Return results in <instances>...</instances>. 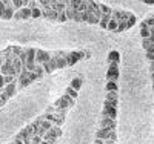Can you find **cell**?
<instances>
[{
    "instance_id": "1",
    "label": "cell",
    "mask_w": 154,
    "mask_h": 144,
    "mask_svg": "<svg viewBox=\"0 0 154 144\" xmlns=\"http://www.w3.org/2000/svg\"><path fill=\"white\" fill-rule=\"evenodd\" d=\"M35 51L37 48H26V60L23 63V68H26L29 72H34L37 63H35Z\"/></svg>"
},
{
    "instance_id": "2",
    "label": "cell",
    "mask_w": 154,
    "mask_h": 144,
    "mask_svg": "<svg viewBox=\"0 0 154 144\" xmlns=\"http://www.w3.org/2000/svg\"><path fill=\"white\" fill-rule=\"evenodd\" d=\"M62 137V129H60V126H53L48 132L43 135V140L45 141H48V143H51V144H57V140Z\"/></svg>"
},
{
    "instance_id": "3",
    "label": "cell",
    "mask_w": 154,
    "mask_h": 144,
    "mask_svg": "<svg viewBox=\"0 0 154 144\" xmlns=\"http://www.w3.org/2000/svg\"><path fill=\"white\" fill-rule=\"evenodd\" d=\"M96 138H99V140H112V141H116V140H117V134H116V130H112V129L99 127L97 132H96Z\"/></svg>"
},
{
    "instance_id": "4",
    "label": "cell",
    "mask_w": 154,
    "mask_h": 144,
    "mask_svg": "<svg viewBox=\"0 0 154 144\" xmlns=\"http://www.w3.org/2000/svg\"><path fill=\"white\" fill-rule=\"evenodd\" d=\"M53 57V52L49 51H45V49H37L35 51V63L37 64H45L51 60Z\"/></svg>"
},
{
    "instance_id": "5",
    "label": "cell",
    "mask_w": 154,
    "mask_h": 144,
    "mask_svg": "<svg viewBox=\"0 0 154 144\" xmlns=\"http://www.w3.org/2000/svg\"><path fill=\"white\" fill-rule=\"evenodd\" d=\"M0 74L2 75H16L17 77V72H16L14 66H12V58L3 60L2 66H0Z\"/></svg>"
},
{
    "instance_id": "6",
    "label": "cell",
    "mask_w": 154,
    "mask_h": 144,
    "mask_svg": "<svg viewBox=\"0 0 154 144\" xmlns=\"http://www.w3.org/2000/svg\"><path fill=\"white\" fill-rule=\"evenodd\" d=\"M29 75L31 72L26 69V68H23L22 72L19 74L17 77V83H19V89H23V87H26L28 84H31V80H29Z\"/></svg>"
},
{
    "instance_id": "7",
    "label": "cell",
    "mask_w": 154,
    "mask_h": 144,
    "mask_svg": "<svg viewBox=\"0 0 154 144\" xmlns=\"http://www.w3.org/2000/svg\"><path fill=\"white\" fill-rule=\"evenodd\" d=\"M54 106L56 107H62V109H71L72 106H74V98H71L69 95H63V97H60L56 103H54Z\"/></svg>"
},
{
    "instance_id": "8",
    "label": "cell",
    "mask_w": 154,
    "mask_h": 144,
    "mask_svg": "<svg viewBox=\"0 0 154 144\" xmlns=\"http://www.w3.org/2000/svg\"><path fill=\"white\" fill-rule=\"evenodd\" d=\"M102 116H108V118L116 120V118H117V107H116V106H111L109 103L105 101L103 109H102Z\"/></svg>"
},
{
    "instance_id": "9",
    "label": "cell",
    "mask_w": 154,
    "mask_h": 144,
    "mask_svg": "<svg viewBox=\"0 0 154 144\" xmlns=\"http://www.w3.org/2000/svg\"><path fill=\"white\" fill-rule=\"evenodd\" d=\"M42 116H43L45 120L51 121V123H53L54 126H62V124H63V121H65V118H62L60 115H57V113H53V112H45Z\"/></svg>"
},
{
    "instance_id": "10",
    "label": "cell",
    "mask_w": 154,
    "mask_h": 144,
    "mask_svg": "<svg viewBox=\"0 0 154 144\" xmlns=\"http://www.w3.org/2000/svg\"><path fill=\"white\" fill-rule=\"evenodd\" d=\"M28 19H31V8L28 6H23L14 12V20H28Z\"/></svg>"
},
{
    "instance_id": "11",
    "label": "cell",
    "mask_w": 154,
    "mask_h": 144,
    "mask_svg": "<svg viewBox=\"0 0 154 144\" xmlns=\"http://www.w3.org/2000/svg\"><path fill=\"white\" fill-rule=\"evenodd\" d=\"M117 78H119V64L111 63L108 66V71H106V80L117 81Z\"/></svg>"
},
{
    "instance_id": "12",
    "label": "cell",
    "mask_w": 154,
    "mask_h": 144,
    "mask_svg": "<svg viewBox=\"0 0 154 144\" xmlns=\"http://www.w3.org/2000/svg\"><path fill=\"white\" fill-rule=\"evenodd\" d=\"M116 126H117V121L108 118V116H102L100 121H99V127H103V129H112L116 130Z\"/></svg>"
},
{
    "instance_id": "13",
    "label": "cell",
    "mask_w": 154,
    "mask_h": 144,
    "mask_svg": "<svg viewBox=\"0 0 154 144\" xmlns=\"http://www.w3.org/2000/svg\"><path fill=\"white\" fill-rule=\"evenodd\" d=\"M42 17H43L45 20H48V22H57L59 12H57L56 9H53V8H45V9H43Z\"/></svg>"
},
{
    "instance_id": "14",
    "label": "cell",
    "mask_w": 154,
    "mask_h": 144,
    "mask_svg": "<svg viewBox=\"0 0 154 144\" xmlns=\"http://www.w3.org/2000/svg\"><path fill=\"white\" fill-rule=\"evenodd\" d=\"M3 92L8 95V98L14 97V95L19 92V83H17V80H16V81H12L11 84H6V86L3 87Z\"/></svg>"
},
{
    "instance_id": "15",
    "label": "cell",
    "mask_w": 154,
    "mask_h": 144,
    "mask_svg": "<svg viewBox=\"0 0 154 144\" xmlns=\"http://www.w3.org/2000/svg\"><path fill=\"white\" fill-rule=\"evenodd\" d=\"M119 61H120V54L117 51H111L109 54H108V63L111 64V63H116V64H119Z\"/></svg>"
},
{
    "instance_id": "16",
    "label": "cell",
    "mask_w": 154,
    "mask_h": 144,
    "mask_svg": "<svg viewBox=\"0 0 154 144\" xmlns=\"http://www.w3.org/2000/svg\"><path fill=\"white\" fill-rule=\"evenodd\" d=\"M105 89H106V92H117L119 90V84L117 81H112V80H106V84H105Z\"/></svg>"
},
{
    "instance_id": "17",
    "label": "cell",
    "mask_w": 154,
    "mask_h": 144,
    "mask_svg": "<svg viewBox=\"0 0 154 144\" xmlns=\"http://www.w3.org/2000/svg\"><path fill=\"white\" fill-rule=\"evenodd\" d=\"M109 20H111V14H103V16L100 17V20H99V26H100L102 29H106Z\"/></svg>"
},
{
    "instance_id": "18",
    "label": "cell",
    "mask_w": 154,
    "mask_h": 144,
    "mask_svg": "<svg viewBox=\"0 0 154 144\" xmlns=\"http://www.w3.org/2000/svg\"><path fill=\"white\" fill-rule=\"evenodd\" d=\"M82 78L80 77H74L72 78V80H71V83H69V86L72 87V89H75L77 90V92H79V90H80V87H82Z\"/></svg>"
},
{
    "instance_id": "19",
    "label": "cell",
    "mask_w": 154,
    "mask_h": 144,
    "mask_svg": "<svg viewBox=\"0 0 154 144\" xmlns=\"http://www.w3.org/2000/svg\"><path fill=\"white\" fill-rule=\"evenodd\" d=\"M14 12H16L14 8H5V12H3L2 19H3V20H11V19H14Z\"/></svg>"
},
{
    "instance_id": "20",
    "label": "cell",
    "mask_w": 154,
    "mask_h": 144,
    "mask_svg": "<svg viewBox=\"0 0 154 144\" xmlns=\"http://www.w3.org/2000/svg\"><path fill=\"white\" fill-rule=\"evenodd\" d=\"M117 26H119V22L111 16V20H109V23H108V26H106V29H108V31L116 32V31H117Z\"/></svg>"
},
{
    "instance_id": "21",
    "label": "cell",
    "mask_w": 154,
    "mask_h": 144,
    "mask_svg": "<svg viewBox=\"0 0 154 144\" xmlns=\"http://www.w3.org/2000/svg\"><path fill=\"white\" fill-rule=\"evenodd\" d=\"M68 54H69L72 58H75L77 61L85 58V52H83V51H71V52H68Z\"/></svg>"
},
{
    "instance_id": "22",
    "label": "cell",
    "mask_w": 154,
    "mask_h": 144,
    "mask_svg": "<svg viewBox=\"0 0 154 144\" xmlns=\"http://www.w3.org/2000/svg\"><path fill=\"white\" fill-rule=\"evenodd\" d=\"M43 14V9L40 6H37V8H32L31 9V19H40Z\"/></svg>"
},
{
    "instance_id": "23",
    "label": "cell",
    "mask_w": 154,
    "mask_h": 144,
    "mask_svg": "<svg viewBox=\"0 0 154 144\" xmlns=\"http://www.w3.org/2000/svg\"><path fill=\"white\" fill-rule=\"evenodd\" d=\"M97 3H99V9L102 14H112V8H109L108 5L102 3V2H97Z\"/></svg>"
},
{
    "instance_id": "24",
    "label": "cell",
    "mask_w": 154,
    "mask_h": 144,
    "mask_svg": "<svg viewBox=\"0 0 154 144\" xmlns=\"http://www.w3.org/2000/svg\"><path fill=\"white\" fill-rule=\"evenodd\" d=\"M83 2V0H69V5H68V8H71V9H74V11H77L79 9V6H80V3Z\"/></svg>"
},
{
    "instance_id": "25",
    "label": "cell",
    "mask_w": 154,
    "mask_h": 144,
    "mask_svg": "<svg viewBox=\"0 0 154 144\" xmlns=\"http://www.w3.org/2000/svg\"><path fill=\"white\" fill-rule=\"evenodd\" d=\"M11 49H12V57H20V54L23 52L25 48H22V46H11Z\"/></svg>"
},
{
    "instance_id": "26",
    "label": "cell",
    "mask_w": 154,
    "mask_h": 144,
    "mask_svg": "<svg viewBox=\"0 0 154 144\" xmlns=\"http://www.w3.org/2000/svg\"><path fill=\"white\" fill-rule=\"evenodd\" d=\"M65 94H66V95H69L71 98H74V100H75V98H77V94H79V92H77L75 89H72L71 86H68V87H66V90H65Z\"/></svg>"
},
{
    "instance_id": "27",
    "label": "cell",
    "mask_w": 154,
    "mask_h": 144,
    "mask_svg": "<svg viewBox=\"0 0 154 144\" xmlns=\"http://www.w3.org/2000/svg\"><path fill=\"white\" fill-rule=\"evenodd\" d=\"M105 101H117V92H106V97H105Z\"/></svg>"
},
{
    "instance_id": "28",
    "label": "cell",
    "mask_w": 154,
    "mask_h": 144,
    "mask_svg": "<svg viewBox=\"0 0 154 144\" xmlns=\"http://www.w3.org/2000/svg\"><path fill=\"white\" fill-rule=\"evenodd\" d=\"M17 77L16 75H3V81H5V86L6 84H11L12 81H16Z\"/></svg>"
},
{
    "instance_id": "29",
    "label": "cell",
    "mask_w": 154,
    "mask_h": 144,
    "mask_svg": "<svg viewBox=\"0 0 154 144\" xmlns=\"http://www.w3.org/2000/svg\"><path fill=\"white\" fill-rule=\"evenodd\" d=\"M128 29V26H126V20H119V26H117V31L116 32H123Z\"/></svg>"
},
{
    "instance_id": "30",
    "label": "cell",
    "mask_w": 154,
    "mask_h": 144,
    "mask_svg": "<svg viewBox=\"0 0 154 144\" xmlns=\"http://www.w3.org/2000/svg\"><path fill=\"white\" fill-rule=\"evenodd\" d=\"M134 25H136V16H134V14H131L130 17H128V20H126V26H128V29L133 28Z\"/></svg>"
},
{
    "instance_id": "31",
    "label": "cell",
    "mask_w": 154,
    "mask_h": 144,
    "mask_svg": "<svg viewBox=\"0 0 154 144\" xmlns=\"http://www.w3.org/2000/svg\"><path fill=\"white\" fill-rule=\"evenodd\" d=\"M65 14H66V19H68V20H74V14H75V11L66 6V9H65Z\"/></svg>"
},
{
    "instance_id": "32",
    "label": "cell",
    "mask_w": 154,
    "mask_h": 144,
    "mask_svg": "<svg viewBox=\"0 0 154 144\" xmlns=\"http://www.w3.org/2000/svg\"><path fill=\"white\" fill-rule=\"evenodd\" d=\"M143 22H145V23L149 26V28H152V26H154V14H149V16H148Z\"/></svg>"
},
{
    "instance_id": "33",
    "label": "cell",
    "mask_w": 154,
    "mask_h": 144,
    "mask_svg": "<svg viewBox=\"0 0 154 144\" xmlns=\"http://www.w3.org/2000/svg\"><path fill=\"white\" fill-rule=\"evenodd\" d=\"M34 72L38 75V77H43V74H45V71H43V66H42V64H37V66H35V69H34Z\"/></svg>"
},
{
    "instance_id": "34",
    "label": "cell",
    "mask_w": 154,
    "mask_h": 144,
    "mask_svg": "<svg viewBox=\"0 0 154 144\" xmlns=\"http://www.w3.org/2000/svg\"><path fill=\"white\" fill-rule=\"evenodd\" d=\"M68 19H66V14H65V11H62V12H59V17H57V22H66Z\"/></svg>"
},
{
    "instance_id": "35",
    "label": "cell",
    "mask_w": 154,
    "mask_h": 144,
    "mask_svg": "<svg viewBox=\"0 0 154 144\" xmlns=\"http://www.w3.org/2000/svg\"><path fill=\"white\" fill-rule=\"evenodd\" d=\"M151 45H152V43H151V40H149V38H143V42H142V46L145 48V51H146V49H148V48H149Z\"/></svg>"
},
{
    "instance_id": "36",
    "label": "cell",
    "mask_w": 154,
    "mask_h": 144,
    "mask_svg": "<svg viewBox=\"0 0 154 144\" xmlns=\"http://www.w3.org/2000/svg\"><path fill=\"white\" fill-rule=\"evenodd\" d=\"M5 3H3V0H0V19H2V16H3V12H5Z\"/></svg>"
},
{
    "instance_id": "37",
    "label": "cell",
    "mask_w": 154,
    "mask_h": 144,
    "mask_svg": "<svg viewBox=\"0 0 154 144\" xmlns=\"http://www.w3.org/2000/svg\"><path fill=\"white\" fill-rule=\"evenodd\" d=\"M146 58H148L151 63H154V54H148V52H146Z\"/></svg>"
},
{
    "instance_id": "38",
    "label": "cell",
    "mask_w": 154,
    "mask_h": 144,
    "mask_svg": "<svg viewBox=\"0 0 154 144\" xmlns=\"http://www.w3.org/2000/svg\"><path fill=\"white\" fill-rule=\"evenodd\" d=\"M146 52H148V54H154V43H152V45H151V46L146 49Z\"/></svg>"
},
{
    "instance_id": "39",
    "label": "cell",
    "mask_w": 154,
    "mask_h": 144,
    "mask_svg": "<svg viewBox=\"0 0 154 144\" xmlns=\"http://www.w3.org/2000/svg\"><path fill=\"white\" fill-rule=\"evenodd\" d=\"M94 144H105V140H99V138H96Z\"/></svg>"
},
{
    "instance_id": "40",
    "label": "cell",
    "mask_w": 154,
    "mask_h": 144,
    "mask_svg": "<svg viewBox=\"0 0 154 144\" xmlns=\"http://www.w3.org/2000/svg\"><path fill=\"white\" fill-rule=\"evenodd\" d=\"M145 5H154V0H142Z\"/></svg>"
},
{
    "instance_id": "41",
    "label": "cell",
    "mask_w": 154,
    "mask_h": 144,
    "mask_svg": "<svg viewBox=\"0 0 154 144\" xmlns=\"http://www.w3.org/2000/svg\"><path fill=\"white\" fill-rule=\"evenodd\" d=\"M149 40H151V43H154V29H151V35H149Z\"/></svg>"
},
{
    "instance_id": "42",
    "label": "cell",
    "mask_w": 154,
    "mask_h": 144,
    "mask_svg": "<svg viewBox=\"0 0 154 144\" xmlns=\"http://www.w3.org/2000/svg\"><path fill=\"white\" fill-rule=\"evenodd\" d=\"M151 72H154V63H151Z\"/></svg>"
},
{
    "instance_id": "43",
    "label": "cell",
    "mask_w": 154,
    "mask_h": 144,
    "mask_svg": "<svg viewBox=\"0 0 154 144\" xmlns=\"http://www.w3.org/2000/svg\"><path fill=\"white\" fill-rule=\"evenodd\" d=\"M151 80L154 81V72H151Z\"/></svg>"
},
{
    "instance_id": "44",
    "label": "cell",
    "mask_w": 154,
    "mask_h": 144,
    "mask_svg": "<svg viewBox=\"0 0 154 144\" xmlns=\"http://www.w3.org/2000/svg\"><path fill=\"white\" fill-rule=\"evenodd\" d=\"M2 63H3V60H2V58H0V66H2Z\"/></svg>"
},
{
    "instance_id": "45",
    "label": "cell",
    "mask_w": 154,
    "mask_h": 144,
    "mask_svg": "<svg viewBox=\"0 0 154 144\" xmlns=\"http://www.w3.org/2000/svg\"><path fill=\"white\" fill-rule=\"evenodd\" d=\"M152 90H154V81H152Z\"/></svg>"
},
{
    "instance_id": "46",
    "label": "cell",
    "mask_w": 154,
    "mask_h": 144,
    "mask_svg": "<svg viewBox=\"0 0 154 144\" xmlns=\"http://www.w3.org/2000/svg\"><path fill=\"white\" fill-rule=\"evenodd\" d=\"M151 29H154V26H152V28H151Z\"/></svg>"
}]
</instances>
